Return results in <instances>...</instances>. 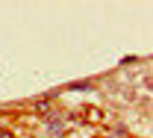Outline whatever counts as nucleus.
I'll return each instance as SVG.
<instances>
[]
</instances>
